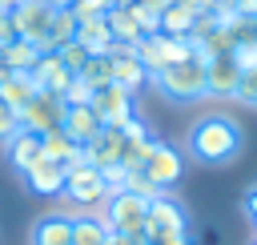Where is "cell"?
Here are the masks:
<instances>
[{
	"label": "cell",
	"instance_id": "cell-1",
	"mask_svg": "<svg viewBox=\"0 0 257 245\" xmlns=\"http://www.w3.org/2000/svg\"><path fill=\"white\" fill-rule=\"evenodd\" d=\"M185 149H189V157L201 161V165H229V161L241 153V129H237L233 116L209 112V116L193 120Z\"/></svg>",
	"mask_w": 257,
	"mask_h": 245
},
{
	"label": "cell",
	"instance_id": "cell-2",
	"mask_svg": "<svg viewBox=\"0 0 257 245\" xmlns=\"http://www.w3.org/2000/svg\"><path fill=\"white\" fill-rule=\"evenodd\" d=\"M153 84H157L161 96H169V100H177V104H189V100L209 96V84H205V56L193 52L189 60H177V64L161 68V72L153 76Z\"/></svg>",
	"mask_w": 257,
	"mask_h": 245
},
{
	"label": "cell",
	"instance_id": "cell-3",
	"mask_svg": "<svg viewBox=\"0 0 257 245\" xmlns=\"http://www.w3.org/2000/svg\"><path fill=\"white\" fill-rule=\"evenodd\" d=\"M149 201H153V197L133 193V189L112 193V197L104 201V225H108V233H120V237H128L133 245H145V241H149V233H145Z\"/></svg>",
	"mask_w": 257,
	"mask_h": 245
},
{
	"label": "cell",
	"instance_id": "cell-4",
	"mask_svg": "<svg viewBox=\"0 0 257 245\" xmlns=\"http://www.w3.org/2000/svg\"><path fill=\"white\" fill-rule=\"evenodd\" d=\"M133 52H137V60L145 64V72H149V80H153L161 68H169V64H177V60H189L197 48H193V40H189V36L149 32V36H141V40L133 44Z\"/></svg>",
	"mask_w": 257,
	"mask_h": 245
},
{
	"label": "cell",
	"instance_id": "cell-5",
	"mask_svg": "<svg viewBox=\"0 0 257 245\" xmlns=\"http://www.w3.org/2000/svg\"><path fill=\"white\" fill-rule=\"evenodd\" d=\"M60 197H64L72 209H80V213H92V209H100V205L108 201V189H104V177H100V169H96V165H88V161L72 165V169H68V177H64V189H60Z\"/></svg>",
	"mask_w": 257,
	"mask_h": 245
},
{
	"label": "cell",
	"instance_id": "cell-6",
	"mask_svg": "<svg viewBox=\"0 0 257 245\" xmlns=\"http://www.w3.org/2000/svg\"><path fill=\"white\" fill-rule=\"evenodd\" d=\"M141 173L165 193L169 185H177L185 177V153L177 145H169V141H153L149 153H145V161H141Z\"/></svg>",
	"mask_w": 257,
	"mask_h": 245
},
{
	"label": "cell",
	"instance_id": "cell-7",
	"mask_svg": "<svg viewBox=\"0 0 257 245\" xmlns=\"http://www.w3.org/2000/svg\"><path fill=\"white\" fill-rule=\"evenodd\" d=\"M193 221H189V209L173 197V193H157L149 201V213H145V233L149 237H161V233H189Z\"/></svg>",
	"mask_w": 257,
	"mask_h": 245
},
{
	"label": "cell",
	"instance_id": "cell-8",
	"mask_svg": "<svg viewBox=\"0 0 257 245\" xmlns=\"http://www.w3.org/2000/svg\"><path fill=\"white\" fill-rule=\"evenodd\" d=\"M88 104H92V112L100 116V125H112V129H120V125H128V120L137 116L133 92L120 88V84H100V88H92Z\"/></svg>",
	"mask_w": 257,
	"mask_h": 245
},
{
	"label": "cell",
	"instance_id": "cell-9",
	"mask_svg": "<svg viewBox=\"0 0 257 245\" xmlns=\"http://www.w3.org/2000/svg\"><path fill=\"white\" fill-rule=\"evenodd\" d=\"M60 120H64V100L56 96V92H36L24 108H20V125L28 129V133H52V129H60Z\"/></svg>",
	"mask_w": 257,
	"mask_h": 245
},
{
	"label": "cell",
	"instance_id": "cell-10",
	"mask_svg": "<svg viewBox=\"0 0 257 245\" xmlns=\"http://www.w3.org/2000/svg\"><path fill=\"white\" fill-rule=\"evenodd\" d=\"M52 12H56V8H52L48 0H24V4L12 12L20 40H32V44L44 52V44H48V24H52Z\"/></svg>",
	"mask_w": 257,
	"mask_h": 245
},
{
	"label": "cell",
	"instance_id": "cell-11",
	"mask_svg": "<svg viewBox=\"0 0 257 245\" xmlns=\"http://www.w3.org/2000/svg\"><path fill=\"white\" fill-rule=\"evenodd\" d=\"M237 80H241V64L233 60V48H229V52H213V56H205V84H209V96L233 100Z\"/></svg>",
	"mask_w": 257,
	"mask_h": 245
},
{
	"label": "cell",
	"instance_id": "cell-12",
	"mask_svg": "<svg viewBox=\"0 0 257 245\" xmlns=\"http://www.w3.org/2000/svg\"><path fill=\"white\" fill-rule=\"evenodd\" d=\"M145 80H149V72H145V64L137 60L133 48H112V52H108V84H120V88L137 92Z\"/></svg>",
	"mask_w": 257,
	"mask_h": 245
},
{
	"label": "cell",
	"instance_id": "cell-13",
	"mask_svg": "<svg viewBox=\"0 0 257 245\" xmlns=\"http://www.w3.org/2000/svg\"><path fill=\"white\" fill-rule=\"evenodd\" d=\"M64 177H68V169H64L60 161H48V157H40V161H32V165L24 169V181H28V189H32L36 197H60Z\"/></svg>",
	"mask_w": 257,
	"mask_h": 245
},
{
	"label": "cell",
	"instance_id": "cell-14",
	"mask_svg": "<svg viewBox=\"0 0 257 245\" xmlns=\"http://www.w3.org/2000/svg\"><path fill=\"white\" fill-rule=\"evenodd\" d=\"M120 153H124V133L112 129V125H100V133L84 145V157H88V165H96V169L120 165Z\"/></svg>",
	"mask_w": 257,
	"mask_h": 245
},
{
	"label": "cell",
	"instance_id": "cell-15",
	"mask_svg": "<svg viewBox=\"0 0 257 245\" xmlns=\"http://www.w3.org/2000/svg\"><path fill=\"white\" fill-rule=\"evenodd\" d=\"M28 245H72V213H44L32 221Z\"/></svg>",
	"mask_w": 257,
	"mask_h": 245
},
{
	"label": "cell",
	"instance_id": "cell-16",
	"mask_svg": "<svg viewBox=\"0 0 257 245\" xmlns=\"http://www.w3.org/2000/svg\"><path fill=\"white\" fill-rule=\"evenodd\" d=\"M28 76L36 80V88H44V92H56V96H60L76 72H68V68H64V60H60L56 52H40V60L32 64V72H28Z\"/></svg>",
	"mask_w": 257,
	"mask_h": 245
},
{
	"label": "cell",
	"instance_id": "cell-17",
	"mask_svg": "<svg viewBox=\"0 0 257 245\" xmlns=\"http://www.w3.org/2000/svg\"><path fill=\"white\" fill-rule=\"evenodd\" d=\"M40 157L60 161L64 169H72V165L88 161V157H84V145H76V141H72L64 129H52V133H44V137H40Z\"/></svg>",
	"mask_w": 257,
	"mask_h": 245
},
{
	"label": "cell",
	"instance_id": "cell-18",
	"mask_svg": "<svg viewBox=\"0 0 257 245\" xmlns=\"http://www.w3.org/2000/svg\"><path fill=\"white\" fill-rule=\"evenodd\" d=\"M60 129L76 141V145H88L96 133H100V116L92 112V104H64V120Z\"/></svg>",
	"mask_w": 257,
	"mask_h": 245
},
{
	"label": "cell",
	"instance_id": "cell-19",
	"mask_svg": "<svg viewBox=\"0 0 257 245\" xmlns=\"http://www.w3.org/2000/svg\"><path fill=\"white\" fill-rule=\"evenodd\" d=\"M4 157L16 173H24L32 161H40V133H28V129H16L8 141H4Z\"/></svg>",
	"mask_w": 257,
	"mask_h": 245
},
{
	"label": "cell",
	"instance_id": "cell-20",
	"mask_svg": "<svg viewBox=\"0 0 257 245\" xmlns=\"http://www.w3.org/2000/svg\"><path fill=\"white\" fill-rule=\"evenodd\" d=\"M104 28H108V36H112V44L116 48H133L145 32H141V24L133 20V12L124 8V4H112L108 12H104Z\"/></svg>",
	"mask_w": 257,
	"mask_h": 245
},
{
	"label": "cell",
	"instance_id": "cell-21",
	"mask_svg": "<svg viewBox=\"0 0 257 245\" xmlns=\"http://www.w3.org/2000/svg\"><path fill=\"white\" fill-rule=\"evenodd\" d=\"M76 40L92 52V56H108L116 44H112V36H108V28H104V16H88V20H80L76 24Z\"/></svg>",
	"mask_w": 257,
	"mask_h": 245
},
{
	"label": "cell",
	"instance_id": "cell-22",
	"mask_svg": "<svg viewBox=\"0 0 257 245\" xmlns=\"http://www.w3.org/2000/svg\"><path fill=\"white\" fill-rule=\"evenodd\" d=\"M36 92H40V88H36V80H32L28 72H8V76L0 80V100H4V104H12L16 112H20Z\"/></svg>",
	"mask_w": 257,
	"mask_h": 245
},
{
	"label": "cell",
	"instance_id": "cell-23",
	"mask_svg": "<svg viewBox=\"0 0 257 245\" xmlns=\"http://www.w3.org/2000/svg\"><path fill=\"white\" fill-rule=\"evenodd\" d=\"M108 225L104 213H76L72 217V245H104Z\"/></svg>",
	"mask_w": 257,
	"mask_h": 245
},
{
	"label": "cell",
	"instance_id": "cell-24",
	"mask_svg": "<svg viewBox=\"0 0 257 245\" xmlns=\"http://www.w3.org/2000/svg\"><path fill=\"white\" fill-rule=\"evenodd\" d=\"M197 16H201V12H193L185 0H177V4L161 8V32H169V36H189L193 24H197Z\"/></svg>",
	"mask_w": 257,
	"mask_h": 245
},
{
	"label": "cell",
	"instance_id": "cell-25",
	"mask_svg": "<svg viewBox=\"0 0 257 245\" xmlns=\"http://www.w3.org/2000/svg\"><path fill=\"white\" fill-rule=\"evenodd\" d=\"M76 16H72V8H56L52 12V24H48V44H44V52H56L60 44H68V40H76Z\"/></svg>",
	"mask_w": 257,
	"mask_h": 245
},
{
	"label": "cell",
	"instance_id": "cell-26",
	"mask_svg": "<svg viewBox=\"0 0 257 245\" xmlns=\"http://www.w3.org/2000/svg\"><path fill=\"white\" fill-rule=\"evenodd\" d=\"M0 56H4L8 72H32V64L40 60V48L32 40H12V44L0 48Z\"/></svg>",
	"mask_w": 257,
	"mask_h": 245
},
{
	"label": "cell",
	"instance_id": "cell-27",
	"mask_svg": "<svg viewBox=\"0 0 257 245\" xmlns=\"http://www.w3.org/2000/svg\"><path fill=\"white\" fill-rule=\"evenodd\" d=\"M128 12H133V20L141 24V32L149 36V32H161V8L153 4V0H133V4H124Z\"/></svg>",
	"mask_w": 257,
	"mask_h": 245
},
{
	"label": "cell",
	"instance_id": "cell-28",
	"mask_svg": "<svg viewBox=\"0 0 257 245\" xmlns=\"http://www.w3.org/2000/svg\"><path fill=\"white\" fill-rule=\"evenodd\" d=\"M56 56L64 60V68H68V72H80V68H84V60H88L92 52H88L80 40H68V44H60V48H56Z\"/></svg>",
	"mask_w": 257,
	"mask_h": 245
},
{
	"label": "cell",
	"instance_id": "cell-29",
	"mask_svg": "<svg viewBox=\"0 0 257 245\" xmlns=\"http://www.w3.org/2000/svg\"><path fill=\"white\" fill-rule=\"evenodd\" d=\"M76 76H80V80H88L92 88L108 84V56H88V60H84V68H80Z\"/></svg>",
	"mask_w": 257,
	"mask_h": 245
},
{
	"label": "cell",
	"instance_id": "cell-30",
	"mask_svg": "<svg viewBox=\"0 0 257 245\" xmlns=\"http://www.w3.org/2000/svg\"><path fill=\"white\" fill-rule=\"evenodd\" d=\"M233 100L257 108V68H245V72H241V80H237V88H233Z\"/></svg>",
	"mask_w": 257,
	"mask_h": 245
},
{
	"label": "cell",
	"instance_id": "cell-31",
	"mask_svg": "<svg viewBox=\"0 0 257 245\" xmlns=\"http://www.w3.org/2000/svg\"><path fill=\"white\" fill-rule=\"evenodd\" d=\"M88 96H92V84H88V80H80V76H72V80H68V88L60 92V100H64V104H88Z\"/></svg>",
	"mask_w": 257,
	"mask_h": 245
},
{
	"label": "cell",
	"instance_id": "cell-32",
	"mask_svg": "<svg viewBox=\"0 0 257 245\" xmlns=\"http://www.w3.org/2000/svg\"><path fill=\"white\" fill-rule=\"evenodd\" d=\"M68 8H72L76 20H88V16H104V12L112 8V0H72Z\"/></svg>",
	"mask_w": 257,
	"mask_h": 245
},
{
	"label": "cell",
	"instance_id": "cell-33",
	"mask_svg": "<svg viewBox=\"0 0 257 245\" xmlns=\"http://www.w3.org/2000/svg\"><path fill=\"white\" fill-rule=\"evenodd\" d=\"M100 177H104L108 197H112V193H120V189L128 185V169H124V165H104V169H100Z\"/></svg>",
	"mask_w": 257,
	"mask_h": 245
},
{
	"label": "cell",
	"instance_id": "cell-34",
	"mask_svg": "<svg viewBox=\"0 0 257 245\" xmlns=\"http://www.w3.org/2000/svg\"><path fill=\"white\" fill-rule=\"evenodd\" d=\"M16 129H24V125H20V112H16L12 104H4V100H0V145H4Z\"/></svg>",
	"mask_w": 257,
	"mask_h": 245
},
{
	"label": "cell",
	"instance_id": "cell-35",
	"mask_svg": "<svg viewBox=\"0 0 257 245\" xmlns=\"http://www.w3.org/2000/svg\"><path fill=\"white\" fill-rule=\"evenodd\" d=\"M12 40H20L16 20H12V12H0V48H4V44H12Z\"/></svg>",
	"mask_w": 257,
	"mask_h": 245
},
{
	"label": "cell",
	"instance_id": "cell-36",
	"mask_svg": "<svg viewBox=\"0 0 257 245\" xmlns=\"http://www.w3.org/2000/svg\"><path fill=\"white\" fill-rule=\"evenodd\" d=\"M145 245H193L189 233H161V237H149Z\"/></svg>",
	"mask_w": 257,
	"mask_h": 245
},
{
	"label": "cell",
	"instance_id": "cell-37",
	"mask_svg": "<svg viewBox=\"0 0 257 245\" xmlns=\"http://www.w3.org/2000/svg\"><path fill=\"white\" fill-rule=\"evenodd\" d=\"M241 209H245V217H249V221L257 225V185H253V189H249V193L241 197Z\"/></svg>",
	"mask_w": 257,
	"mask_h": 245
},
{
	"label": "cell",
	"instance_id": "cell-38",
	"mask_svg": "<svg viewBox=\"0 0 257 245\" xmlns=\"http://www.w3.org/2000/svg\"><path fill=\"white\" fill-rule=\"evenodd\" d=\"M237 8V16H257V0H229Z\"/></svg>",
	"mask_w": 257,
	"mask_h": 245
},
{
	"label": "cell",
	"instance_id": "cell-39",
	"mask_svg": "<svg viewBox=\"0 0 257 245\" xmlns=\"http://www.w3.org/2000/svg\"><path fill=\"white\" fill-rule=\"evenodd\" d=\"M185 4H189L193 12H213V4H217V0H185Z\"/></svg>",
	"mask_w": 257,
	"mask_h": 245
},
{
	"label": "cell",
	"instance_id": "cell-40",
	"mask_svg": "<svg viewBox=\"0 0 257 245\" xmlns=\"http://www.w3.org/2000/svg\"><path fill=\"white\" fill-rule=\"evenodd\" d=\"M104 245H133V241H128V237H120V233H108V237H104Z\"/></svg>",
	"mask_w": 257,
	"mask_h": 245
},
{
	"label": "cell",
	"instance_id": "cell-41",
	"mask_svg": "<svg viewBox=\"0 0 257 245\" xmlns=\"http://www.w3.org/2000/svg\"><path fill=\"white\" fill-rule=\"evenodd\" d=\"M20 4H24V0H0V12H16Z\"/></svg>",
	"mask_w": 257,
	"mask_h": 245
},
{
	"label": "cell",
	"instance_id": "cell-42",
	"mask_svg": "<svg viewBox=\"0 0 257 245\" xmlns=\"http://www.w3.org/2000/svg\"><path fill=\"white\" fill-rule=\"evenodd\" d=\"M153 4H157V8H169V4H177V0H153Z\"/></svg>",
	"mask_w": 257,
	"mask_h": 245
},
{
	"label": "cell",
	"instance_id": "cell-43",
	"mask_svg": "<svg viewBox=\"0 0 257 245\" xmlns=\"http://www.w3.org/2000/svg\"><path fill=\"white\" fill-rule=\"evenodd\" d=\"M4 76H8V64H4V56H0V80H4Z\"/></svg>",
	"mask_w": 257,
	"mask_h": 245
},
{
	"label": "cell",
	"instance_id": "cell-44",
	"mask_svg": "<svg viewBox=\"0 0 257 245\" xmlns=\"http://www.w3.org/2000/svg\"><path fill=\"white\" fill-rule=\"evenodd\" d=\"M112 4H133V0H112Z\"/></svg>",
	"mask_w": 257,
	"mask_h": 245
},
{
	"label": "cell",
	"instance_id": "cell-45",
	"mask_svg": "<svg viewBox=\"0 0 257 245\" xmlns=\"http://www.w3.org/2000/svg\"><path fill=\"white\" fill-rule=\"evenodd\" d=\"M253 20H257V16H253Z\"/></svg>",
	"mask_w": 257,
	"mask_h": 245
}]
</instances>
